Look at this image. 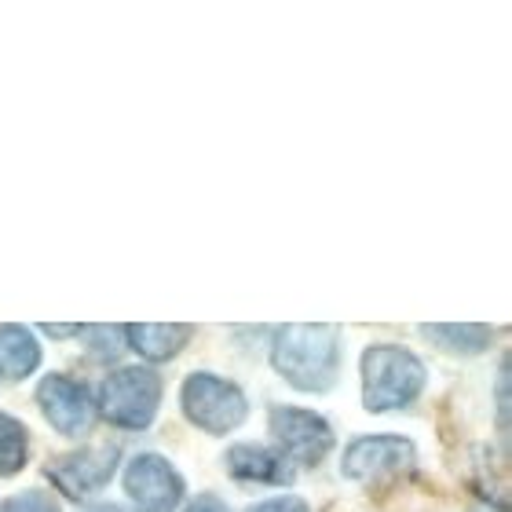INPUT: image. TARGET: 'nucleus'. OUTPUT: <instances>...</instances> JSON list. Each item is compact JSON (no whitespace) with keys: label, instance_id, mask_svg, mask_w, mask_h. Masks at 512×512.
<instances>
[{"label":"nucleus","instance_id":"obj_10","mask_svg":"<svg viewBox=\"0 0 512 512\" xmlns=\"http://www.w3.org/2000/svg\"><path fill=\"white\" fill-rule=\"evenodd\" d=\"M227 469L235 472L238 480H256V483H289L293 469L286 465L282 454H271L264 447H235L227 454Z\"/></svg>","mask_w":512,"mask_h":512},{"label":"nucleus","instance_id":"obj_15","mask_svg":"<svg viewBox=\"0 0 512 512\" xmlns=\"http://www.w3.org/2000/svg\"><path fill=\"white\" fill-rule=\"evenodd\" d=\"M4 512H59V505L52 502V494L22 491V494H15L8 505H4Z\"/></svg>","mask_w":512,"mask_h":512},{"label":"nucleus","instance_id":"obj_18","mask_svg":"<svg viewBox=\"0 0 512 512\" xmlns=\"http://www.w3.org/2000/svg\"><path fill=\"white\" fill-rule=\"evenodd\" d=\"M44 333H52V337H66V333H77V326H44Z\"/></svg>","mask_w":512,"mask_h":512},{"label":"nucleus","instance_id":"obj_7","mask_svg":"<svg viewBox=\"0 0 512 512\" xmlns=\"http://www.w3.org/2000/svg\"><path fill=\"white\" fill-rule=\"evenodd\" d=\"M114 469H118V447H85L55 461L48 476L63 494L85 498V494L103 491L110 476H114Z\"/></svg>","mask_w":512,"mask_h":512},{"label":"nucleus","instance_id":"obj_19","mask_svg":"<svg viewBox=\"0 0 512 512\" xmlns=\"http://www.w3.org/2000/svg\"><path fill=\"white\" fill-rule=\"evenodd\" d=\"M88 512H121L118 505H96V509H88Z\"/></svg>","mask_w":512,"mask_h":512},{"label":"nucleus","instance_id":"obj_5","mask_svg":"<svg viewBox=\"0 0 512 512\" xmlns=\"http://www.w3.org/2000/svg\"><path fill=\"white\" fill-rule=\"evenodd\" d=\"M125 491L139 512H172L183 498V480L165 458L139 454L125 469Z\"/></svg>","mask_w":512,"mask_h":512},{"label":"nucleus","instance_id":"obj_14","mask_svg":"<svg viewBox=\"0 0 512 512\" xmlns=\"http://www.w3.org/2000/svg\"><path fill=\"white\" fill-rule=\"evenodd\" d=\"M26 454H30L26 425L0 410V476H15L26 465Z\"/></svg>","mask_w":512,"mask_h":512},{"label":"nucleus","instance_id":"obj_13","mask_svg":"<svg viewBox=\"0 0 512 512\" xmlns=\"http://www.w3.org/2000/svg\"><path fill=\"white\" fill-rule=\"evenodd\" d=\"M425 337L436 341L439 348H447V352L480 355L494 341V330L491 326H472V322L469 326H425Z\"/></svg>","mask_w":512,"mask_h":512},{"label":"nucleus","instance_id":"obj_1","mask_svg":"<svg viewBox=\"0 0 512 512\" xmlns=\"http://www.w3.org/2000/svg\"><path fill=\"white\" fill-rule=\"evenodd\" d=\"M271 363L300 392H326L337 381L341 344L333 326H286L278 330Z\"/></svg>","mask_w":512,"mask_h":512},{"label":"nucleus","instance_id":"obj_8","mask_svg":"<svg viewBox=\"0 0 512 512\" xmlns=\"http://www.w3.org/2000/svg\"><path fill=\"white\" fill-rule=\"evenodd\" d=\"M414 461V447L399 436H366L355 439L352 447L344 450L341 469L348 480H377L388 472H399Z\"/></svg>","mask_w":512,"mask_h":512},{"label":"nucleus","instance_id":"obj_12","mask_svg":"<svg viewBox=\"0 0 512 512\" xmlns=\"http://www.w3.org/2000/svg\"><path fill=\"white\" fill-rule=\"evenodd\" d=\"M41 363V348L30 330L22 326H0V370L8 377H30Z\"/></svg>","mask_w":512,"mask_h":512},{"label":"nucleus","instance_id":"obj_9","mask_svg":"<svg viewBox=\"0 0 512 512\" xmlns=\"http://www.w3.org/2000/svg\"><path fill=\"white\" fill-rule=\"evenodd\" d=\"M37 403H41V414L48 417V425L59 428L63 436H77L88 425V417H92L88 392L63 374L44 377L41 388H37Z\"/></svg>","mask_w":512,"mask_h":512},{"label":"nucleus","instance_id":"obj_2","mask_svg":"<svg viewBox=\"0 0 512 512\" xmlns=\"http://www.w3.org/2000/svg\"><path fill=\"white\" fill-rule=\"evenodd\" d=\"M425 388V366L421 359L395 344H374L363 355V403L366 410L384 414L399 410Z\"/></svg>","mask_w":512,"mask_h":512},{"label":"nucleus","instance_id":"obj_17","mask_svg":"<svg viewBox=\"0 0 512 512\" xmlns=\"http://www.w3.org/2000/svg\"><path fill=\"white\" fill-rule=\"evenodd\" d=\"M187 512H227V505L216 498V494H202L198 502L187 505Z\"/></svg>","mask_w":512,"mask_h":512},{"label":"nucleus","instance_id":"obj_11","mask_svg":"<svg viewBox=\"0 0 512 512\" xmlns=\"http://www.w3.org/2000/svg\"><path fill=\"white\" fill-rule=\"evenodd\" d=\"M191 337V326H180V322H172V326H128V341L136 348L139 355H147L154 363H165L172 355H180V348L187 344Z\"/></svg>","mask_w":512,"mask_h":512},{"label":"nucleus","instance_id":"obj_16","mask_svg":"<svg viewBox=\"0 0 512 512\" xmlns=\"http://www.w3.org/2000/svg\"><path fill=\"white\" fill-rule=\"evenodd\" d=\"M249 512H308V505L300 502V498H293V494H286V498H271V502L256 505Z\"/></svg>","mask_w":512,"mask_h":512},{"label":"nucleus","instance_id":"obj_6","mask_svg":"<svg viewBox=\"0 0 512 512\" xmlns=\"http://www.w3.org/2000/svg\"><path fill=\"white\" fill-rule=\"evenodd\" d=\"M271 432L293 461L319 465L333 447V432L319 414L300 406H271Z\"/></svg>","mask_w":512,"mask_h":512},{"label":"nucleus","instance_id":"obj_4","mask_svg":"<svg viewBox=\"0 0 512 512\" xmlns=\"http://www.w3.org/2000/svg\"><path fill=\"white\" fill-rule=\"evenodd\" d=\"M161 381L154 370L125 366L103 381V414L121 428H147L158 414Z\"/></svg>","mask_w":512,"mask_h":512},{"label":"nucleus","instance_id":"obj_3","mask_svg":"<svg viewBox=\"0 0 512 512\" xmlns=\"http://www.w3.org/2000/svg\"><path fill=\"white\" fill-rule=\"evenodd\" d=\"M183 414L209 436H224L246 421V395L213 374H191L183 381Z\"/></svg>","mask_w":512,"mask_h":512}]
</instances>
